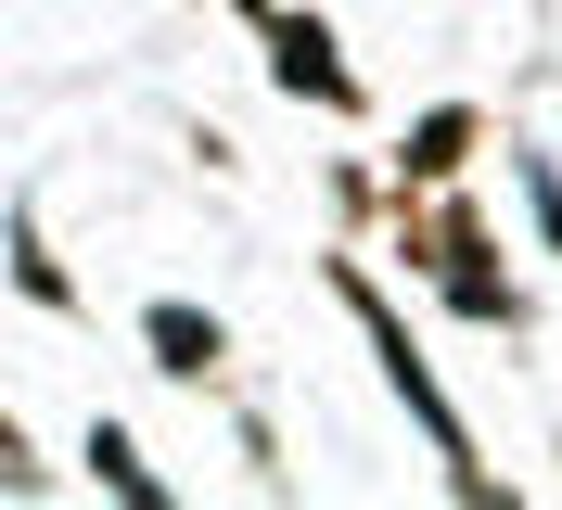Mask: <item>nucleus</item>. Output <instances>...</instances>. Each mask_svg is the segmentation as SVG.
<instances>
[{
    "mask_svg": "<svg viewBox=\"0 0 562 510\" xmlns=\"http://www.w3.org/2000/svg\"><path fill=\"white\" fill-rule=\"evenodd\" d=\"M333 294H346L358 319H371V344H384V383H396V396L422 408V434H435V460H448V473L473 485V498H486V473H473V446H460V421H448V396H435V383H422V358H409V332H396V319H384V294H371V281H358V269H333Z\"/></svg>",
    "mask_w": 562,
    "mask_h": 510,
    "instance_id": "obj_1",
    "label": "nucleus"
},
{
    "mask_svg": "<svg viewBox=\"0 0 562 510\" xmlns=\"http://www.w3.org/2000/svg\"><path fill=\"white\" fill-rule=\"evenodd\" d=\"M269 65H281V90H307V102H358V77L333 65V38H319V26H281Z\"/></svg>",
    "mask_w": 562,
    "mask_h": 510,
    "instance_id": "obj_2",
    "label": "nucleus"
},
{
    "mask_svg": "<svg viewBox=\"0 0 562 510\" xmlns=\"http://www.w3.org/2000/svg\"><path fill=\"white\" fill-rule=\"evenodd\" d=\"M154 358H167V371H205V358H217V319H192V306H154Z\"/></svg>",
    "mask_w": 562,
    "mask_h": 510,
    "instance_id": "obj_3",
    "label": "nucleus"
},
{
    "mask_svg": "<svg viewBox=\"0 0 562 510\" xmlns=\"http://www.w3.org/2000/svg\"><path fill=\"white\" fill-rule=\"evenodd\" d=\"M460 140H473V115H422V140H409V179H448V167H460Z\"/></svg>",
    "mask_w": 562,
    "mask_h": 510,
    "instance_id": "obj_4",
    "label": "nucleus"
},
{
    "mask_svg": "<svg viewBox=\"0 0 562 510\" xmlns=\"http://www.w3.org/2000/svg\"><path fill=\"white\" fill-rule=\"evenodd\" d=\"M90 460H103V485H115V498H140V510H154V473L128 460V434H90Z\"/></svg>",
    "mask_w": 562,
    "mask_h": 510,
    "instance_id": "obj_5",
    "label": "nucleus"
}]
</instances>
